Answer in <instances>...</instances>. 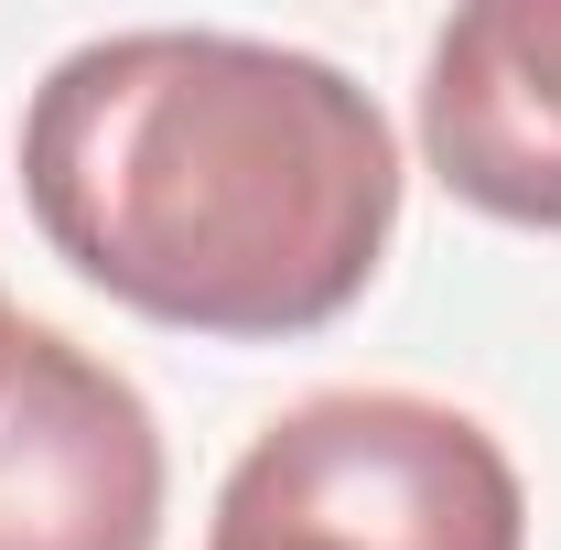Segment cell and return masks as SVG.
<instances>
[{"label":"cell","instance_id":"obj_1","mask_svg":"<svg viewBox=\"0 0 561 550\" xmlns=\"http://www.w3.org/2000/svg\"><path fill=\"white\" fill-rule=\"evenodd\" d=\"M22 195L55 260L108 302L280 345L378 280L400 140L324 55L249 33H108L33 87Z\"/></svg>","mask_w":561,"mask_h":550},{"label":"cell","instance_id":"obj_2","mask_svg":"<svg viewBox=\"0 0 561 550\" xmlns=\"http://www.w3.org/2000/svg\"><path fill=\"white\" fill-rule=\"evenodd\" d=\"M206 550H529V496L454 400L313 389L227 465Z\"/></svg>","mask_w":561,"mask_h":550},{"label":"cell","instance_id":"obj_4","mask_svg":"<svg viewBox=\"0 0 561 550\" xmlns=\"http://www.w3.org/2000/svg\"><path fill=\"white\" fill-rule=\"evenodd\" d=\"M421 151L496 227H561V0H476L432 33Z\"/></svg>","mask_w":561,"mask_h":550},{"label":"cell","instance_id":"obj_3","mask_svg":"<svg viewBox=\"0 0 561 550\" xmlns=\"http://www.w3.org/2000/svg\"><path fill=\"white\" fill-rule=\"evenodd\" d=\"M162 421L108 356L22 324L0 367V550H151Z\"/></svg>","mask_w":561,"mask_h":550},{"label":"cell","instance_id":"obj_5","mask_svg":"<svg viewBox=\"0 0 561 550\" xmlns=\"http://www.w3.org/2000/svg\"><path fill=\"white\" fill-rule=\"evenodd\" d=\"M11 335H22V313H11V302H0V367H11Z\"/></svg>","mask_w":561,"mask_h":550}]
</instances>
